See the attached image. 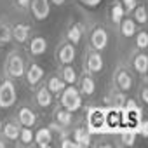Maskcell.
I'll return each mask as SVG.
<instances>
[{
	"label": "cell",
	"instance_id": "4",
	"mask_svg": "<svg viewBox=\"0 0 148 148\" xmlns=\"http://www.w3.org/2000/svg\"><path fill=\"white\" fill-rule=\"evenodd\" d=\"M5 71L9 73V77H23L25 75V59L18 54V52H12L7 61H5Z\"/></svg>",
	"mask_w": 148,
	"mask_h": 148
},
{
	"label": "cell",
	"instance_id": "21",
	"mask_svg": "<svg viewBox=\"0 0 148 148\" xmlns=\"http://www.w3.org/2000/svg\"><path fill=\"white\" fill-rule=\"evenodd\" d=\"M73 136H75V143H77L79 146H87V145L91 143V134H89L86 129H75Z\"/></svg>",
	"mask_w": 148,
	"mask_h": 148
},
{
	"label": "cell",
	"instance_id": "17",
	"mask_svg": "<svg viewBox=\"0 0 148 148\" xmlns=\"http://www.w3.org/2000/svg\"><path fill=\"white\" fill-rule=\"evenodd\" d=\"M134 70L138 71V73H141V75H145L146 73V70H148V58H146V54H143V52H139V54H136L134 56Z\"/></svg>",
	"mask_w": 148,
	"mask_h": 148
},
{
	"label": "cell",
	"instance_id": "41",
	"mask_svg": "<svg viewBox=\"0 0 148 148\" xmlns=\"http://www.w3.org/2000/svg\"><path fill=\"white\" fill-rule=\"evenodd\" d=\"M0 129H2V120H0Z\"/></svg>",
	"mask_w": 148,
	"mask_h": 148
},
{
	"label": "cell",
	"instance_id": "1",
	"mask_svg": "<svg viewBox=\"0 0 148 148\" xmlns=\"http://www.w3.org/2000/svg\"><path fill=\"white\" fill-rule=\"evenodd\" d=\"M61 105L68 112H77L82 106V98L79 94V89L71 87V86L70 87H64L63 89V94H61Z\"/></svg>",
	"mask_w": 148,
	"mask_h": 148
},
{
	"label": "cell",
	"instance_id": "28",
	"mask_svg": "<svg viewBox=\"0 0 148 148\" xmlns=\"http://www.w3.org/2000/svg\"><path fill=\"white\" fill-rule=\"evenodd\" d=\"M47 89H49L51 92H61V91L64 89V80L59 79V77H51Z\"/></svg>",
	"mask_w": 148,
	"mask_h": 148
},
{
	"label": "cell",
	"instance_id": "31",
	"mask_svg": "<svg viewBox=\"0 0 148 148\" xmlns=\"http://www.w3.org/2000/svg\"><path fill=\"white\" fill-rule=\"evenodd\" d=\"M33 136H35V134L32 132V129H30V127H25V125H23V129L19 131V138H21V141H23L25 145L32 143V141H33Z\"/></svg>",
	"mask_w": 148,
	"mask_h": 148
},
{
	"label": "cell",
	"instance_id": "24",
	"mask_svg": "<svg viewBox=\"0 0 148 148\" xmlns=\"http://www.w3.org/2000/svg\"><path fill=\"white\" fill-rule=\"evenodd\" d=\"M136 129L134 127H131V129H124L122 132H120V139H122V143L124 145H127V146H131V145H134V141H136Z\"/></svg>",
	"mask_w": 148,
	"mask_h": 148
},
{
	"label": "cell",
	"instance_id": "30",
	"mask_svg": "<svg viewBox=\"0 0 148 148\" xmlns=\"http://www.w3.org/2000/svg\"><path fill=\"white\" fill-rule=\"evenodd\" d=\"M12 38V32L5 23H0V44H7Z\"/></svg>",
	"mask_w": 148,
	"mask_h": 148
},
{
	"label": "cell",
	"instance_id": "32",
	"mask_svg": "<svg viewBox=\"0 0 148 148\" xmlns=\"http://www.w3.org/2000/svg\"><path fill=\"white\" fill-rule=\"evenodd\" d=\"M136 45H138V49H146V45H148V35H146V32H139L138 33Z\"/></svg>",
	"mask_w": 148,
	"mask_h": 148
},
{
	"label": "cell",
	"instance_id": "29",
	"mask_svg": "<svg viewBox=\"0 0 148 148\" xmlns=\"http://www.w3.org/2000/svg\"><path fill=\"white\" fill-rule=\"evenodd\" d=\"M132 12H134V21L136 23H139V25L146 23V9H145V5H136Z\"/></svg>",
	"mask_w": 148,
	"mask_h": 148
},
{
	"label": "cell",
	"instance_id": "36",
	"mask_svg": "<svg viewBox=\"0 0 148 148\" xmlns=\"http://www.w3.org/2000/svg\"><path fill=\"white\" fill-rule=\"evenodd\" d=\"M14 2H16V5L21 7V9H25V7L30 5V0H14Z\"/></svg>",
	"mask_w": 148,
	"mask_h": 148
},
{
	"label": "cell",
	"instance_id": "2",
	"mask_svg": "<svg viewBox=\"0 0 148 148\" xmlns=\"http://www.w3.org/2000/svg\"><path fill=\"white\" fill-rule=\"evenodd\" d=\"M16 103V87L7 79L0 84V108H9Z\"/></svg>",
	"mask_w": 148,
	"mask_h": 148
},
{
	"label": "cell",
	"instance_id": "20",
	"mask_svg": "<svg viewBox=\"0 0 148 148\" xmlns=\"http://www.w3.org/2000/svg\"><path fill=\"white\" fill-rule=\"evenodd\" d=\"M19 131H21V127H19L18 124L9 122V124L4 125V136H5L7 139H11V141H14V139L19 138Z\"/></svg>",
	"mask_w": 148,
	"mask_h": 148
},
{
	"label": "cell",
	"instance_id": "6",
	"mask_svg": "<svg viewBox=\"0 0 148 148\" xmlns=\"http://www.w3.org/2000/svg\"><path fill=\"white\" fill-rule=\"evenodd\" d=\"M30 9H32V16L38 21L45 19L49 16V0H30Z\"/></svg>",
	"mask_w": 148,
	"mask_h": 148
},
{
	"label": "cell",
	"instance_id": "19",
	"mask_svg": "<svg viewBox=\"0 0 148 148\" xmlns=\"http://www.w3.org/2000/svg\"><path fill=\"white\" fill-rule=\"evenodd\" d=\"M94 91H96V84H94V79H92L91 75H86V77L80 80V92H84L86 96H91Z\"/></svg>",
	"mask_w": 148,
	"mask_h": 148
},
{
	"label": "cell",
	"instance_id": "16",
	"mask_svg": "<svg viewBox=\"0 0 148 148\" xmlns=\"http://www.w3.org/2000/svg\"><path fill=\"white\" fill-rule=\"evenodd\" d=\"M54 119H56V124H59L61 127L70 125V124H71V120H73V119H71V112H68V110H64V108L56 110Z\"/></svg>",
	"mask_w": 148,
	"mask_h": 148
},
{
	"label": "cell",
	"instance_id": "12",
	"mask_svg": "<svg viewBox=\"0 0 148 148\" xmlns=\"http://www.w3.org/2000/svg\"><path fill=\"white\" fill-rule=\"evenodd\" d=\"M33 139L37 141L38 146H49L51 141H52V131H51L49 127H42V129H38V131L35 132Z\"/></svg>",
	"mask_w": 148,
	"mask_h": 148
},
{
	"label": "cell",
	"instance_id": "14",
	"mask_svg": "<svg viewBox=\"0 0 148 148\" xmlns=\"http://www.w3.org/2000/svg\"><path fill=\"white\" fill-rule=\"evenodd\" d=\"M18 120H19L21 125L32 127V125L37 122V117H35V113H33L30 108H21V110L18 112Z\"/></svg>",
	"mask_w": 148,
	"mask_h": 148
},
{
	"label": "cell",
	"instance_id": "22",
	"mask_svg": "<svg viewBox=\"0 0 148 148\" xmlns=\"http://www.w3.org/2000/svg\"><path fill=\"white\" fill-rule=\"evenodd\" d=\"M120 32L124 37H132L136 33V23L134 19H124L120 21Z\"/></svg>",
	"mask_w": 148,
	"mask_h": 148
},
{
	"label": "cell",
	"instance_id": "13",
	"mask_svg": "<svg viewBox=\"0 0 148 148\" xmlns=\"http://www.w3.org/2000/svg\"><path fill=\"white\" fill-rule=\"evenodd\" d=\"M11 32H12V38L19 44H25L30 37V26L28 25H16Z\"/></svg>",
	"mask_w": 148,
	"mask_h": 148
},
{
	"label": "cell",
	"instance_id": "40",
	"mask_svg": "<svg viewBox=\"0 0 148 148\" xmlns=\"http://www.w3.org/2000/svg\"><path fill=\"white\" fill-rule=\"evenodd\" d=\"M4 145H5V143H4L2 139H0V148H4Z\"/></svg>",
	"mask_w": 148,
	"mask_h": 148
},
{
	"label": "cell",
	"instance_id": "37",
	"mask_svg": "<svg viewBox=\"0 0 148 148\" xmlns=\"http://www.w3.org/2000/svg\"><path fill=\"white\" fill-rule=\"evenodd\" d=\"M141 101H143V103H148V89H146V87L141 89Z\"/></svg>",
	"mask_w": 148,
	"mask_h": 148
},
{
	"label": "cell",
	"instance_id": "5",
	"mask_svg": "<svg viewBox=\"0 0 148 148\" xmlns=\"http://www.w3.org/2000/svg\"><path fill=\"white\" fill-rule=\"evenodd\" d=\"M113 82H115V87L119 91H129L132 87V77H131V73L124 68H119L115 70L113 73Z\"/></svg>",
	"mask_w": 148,
	"mask_h": 148
},
{
	"label": "cell",
	"instance_id": "23",
	"mask_svg": "<svg viewBox=\"0 0 148 148\" xmlns=\"http://www.w3.org/2000/svg\"><path fill=\"white\" fill-rule=\"evenodd\" d=\"M66 37H68L70 44H79V42H80V38H82V30L79 28V25L70 26V28H68V32H66Z\"/></svg>",
	"mask_w": 148,
	"mask_h": 148
},
{
	"label": "cell",
	"instance_id": "25",
	"mask_svg": "<svg viewBox=\"0 0 148 148\" xmlns=\"http://www.w3.org/2000/svg\"><path fill=\"white\" fill-rule=\"evenodd\" d=\"M61 77H63L64 84H73L77 80V71L73 70V66H64L61 70Z\"/></svg>",
	"mask_w": 148,
	"mask_h": 148
},
{
	"label": "cell",
	"instance_id": "3",
	"mask_svg": "<svg viewBox=\"0 0 148 148\" xmlns=\"http://www.w3.org/2000/svg\"><path fill=\"white\" fill-rule=\"evenodd\" d=\"M105 113L103 108H91L87 115V124L91 132H105Z\"/></svg>",
	"mask_w": 148,
	"mask_h": 148
},
{
	"label": "cell",
	"instance_id": "7",
	"mask_svg": "<svg viewBox=\"0 0 148 148\" xmlns=\"http://www.w3.org/2000/svg\"><path fill=\"white\" fill-rule=\"evenodd\" d=\"M122 124L120 108H110L105 113V131H117Z\"/></svg>",
	"mask_w": 148,
	"mask_h": 148
},
{
	"label": "cell",
	"instance_id": "18",
	"mask_svg": "<svg viewBox=\"0 0 148 148\" xmlns=\"http://www.w3.org/2000/svg\"><path fill=\"white\" fill-rule=\"evenodd\" d=\"M51 101H52V92L47 87L38 89V92H37V105L42 106V108H45V106L51 105Z\"/></svg>",
	"mask_w": 148,
	"mask_h": 148
},
{
	"label": "cell",
	"instance_id": "39",
	"mask_svg": "<svg viewBox=\"0 0 148 148\" xmlns=\"http://www.w3.org/2000/svg\"><path fill=\"white\" fill-rule=\"evenodd\" d=\"M51 2H52V4H56V5H61V4H64V2H66V0H51Z\"/></svg>",
	"mask_w": 148,
	"mask_h": 148
},
{
	"label": "cell",
	"instance_id": "15",
	"mask_svg": "<svg viewBox=\"0 0 148 148\" xmlns=\"http://www.w3.org/2000/svg\"><path fill=\"white\" fill-rule=\"evenodd\" d=\"M45 49H47V40L42 38V37H35V38L30 42V52H32L33 56H40V54H44Z\"/></svg>",
	"mask_w": 148,
	"mask_h": 148
},
{
	"label": "cell",
	"instance_id": "8",
	"mask_svg": "<svg viewBox=\"0 0 148 148\" xmlns=\"http://www.w3.org/2000/svg\"><path fill=\"white\" fill-rule=\"evenodd\" d=\"M91 45L96 49V51H103L106 49L108 45V33L105 28H96L91 35Z\"/></svg>",
	"mask_w": 148,
	"mask_h": 148
},
{
	"label": "cell",
	"instance_id": "10",
	"mask_svg": "<svg viewBox=\"0 0 148 148\" xmlns=\"http://www.w3.org/2000/svg\"><path fill=\"white\" fill-rule=\"evenodd\" d=\"M103 70V58L99 52H89L87 56V71L89 73H98Z\"/></svg>",
	"mask_w": 148,
	"mask_h": 148
},
{
	"label": "cell",
	"instance_id": "27",
	"mask_svg": "<svg viewBox=\"0 0 148 148\" xmlns=\"http://www.w3.org/2000/svg\"><path fill=\"white\" fill-rule=\"evenodd\" d=\"M124 14H125V11H124L122 4L120 2H115L113 7H112V19H113V23H119L120 25V21L124 19Z\"/></svg>",
	"mask_w": 148,
	"mask_h": 148
},
{
	"label": "cell",
	"instance_id": "26",
	"mask_svg": "<svg viewBox=\"0 0 148 148\" xmlns=\"http://www.w3.org/2000/svg\"><path fill=\"white\" fill-rule=\"evenodd\" d=\"M108 103H110V106L112 108H122L124 106V103H125V96H124V92H113L110 98H108Z\"/></svg>",
	"mask_w": 148,
	"mask_h": 148
},
{
	"label": "cell",
	"instance_id": "33",
	"mask_svg": "<svg viewBox=\"0 0 148 148\" xmlns=\"http://www.w3.org/2000/svg\"><path fill=\"white\" fill-rule=\"evenodd\" d=\"M124 11H127V12H132L134 11V7H136V0H124Z\"/></svg>",
	"mask_w": 148,
	"mask_h": 148
},
{
	"label": "cell",
	"instance_id": "34",
	"mask_svg": "<svg viewBox=\"0 0 148 148\" xmlns=\"http://www.w3.org/2000/svg\"><path fill=\"white\" fill-rule=\"evenodd\" d=\"M124 106H125V110H138V108H139V106L136 105V101H134V99H125Z\"/></svg>",
	"mask_w": 148,
	"mask_h": 148
},
{
	"label": "cell",
	"instance_id": "9",
	"mask_svg": "<svg viewBox=\"0 0 148 148\" xmlns=\"http://www.w3.org/2000/svg\"><path fill=\"white\" fill-rule=\"evenodd\" d=\"M58 59L61 64H70L75 59V47L73 44H61L58 49Z\"/></svg>",
	"mask_w": 148,
	"mask_h": 148
},
{
	"label": "cell",
	"instance_id": "11",
	"mask_svg": "<svg viewBox=\"0 0 148 148\" xmlns=\"http://www.w3.org/2000/svg\"><path fill=\"white\" fill-rule=\"evenodd\" d=\"M25 73H26V80H28L30 86H37L42 80V77H44V70L38 64H32Z\"/></svg>",
	"mask_w": 148,
	"mask_h": 148
},
{
	"label": "cell",
	"instance_id": "38",
	"mask_svg": "<svg viewBox=\"0 0 148 148\" xmlns=\"http://www.w3.org/2000/svg\"><path fill=\"white\" fill-rule=\"evenodd\" d=\"M82 2H84L86 5H89V7H96V5L101 2V0H82Z\"/></svg>",
	"mask_w": 148,
	"mask_h": 148
},
{
	"label": "cell",
	"instance_id": "35",
	"mask_svg": "<svg viewBox=\"0 0 148 148\" xmlns=\"http://www.w3.org/2000/svg\"><path fill=\"white\" fill-rule=\"evenodd\" d=\"M61 146H70V148H75V146H79L75 141H71V139H61Z\"/></svg>",
	"mask_w": 148,
	"mask_h": 148
}]
</instances>
